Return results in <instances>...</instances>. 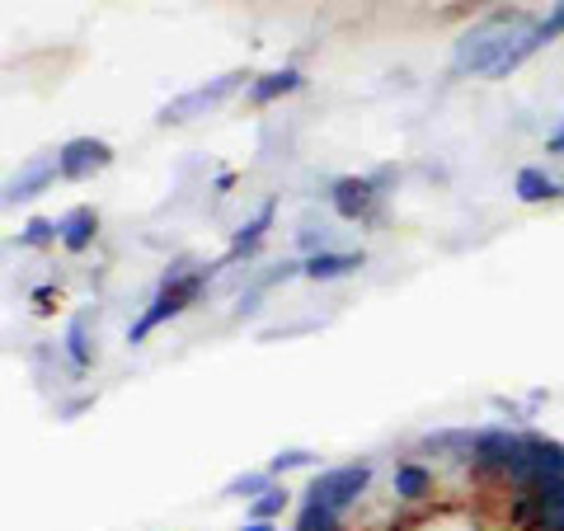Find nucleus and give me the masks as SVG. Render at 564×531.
<instances>
[{
	"instance_id": "obj_17",
	"label": "nucleus",
	"mask_w": 564,
	"mask_h": 531,
	"mask_svg": "<svg viewBox=\"0 0 564 531\" xmlns=\"http://www.w3.org/2000/svg\"><path fill=\"white\" fill-rule=\"evenodd\" d=\"M527 452H532L536 475H551V480H564V442L545 437L536 429H527Z\"/></svg>"
},
{
	"instance_id": "obj_12",
	"label": "nucleus",
	"mask_w": 564,
	"mask_h": 531,
	"mask_svg": "<svg viewBox=\"0 0 564 531\" xmlns=\"http://www.w3.org/2000/svg\"><path fill=\"white\" fill-rule=\"evenodd\" d=\"M367 263V254L358 250H321V254H311V259H302V273L311 278V282H334V278H348V273H358Z\"/></svg>"
},
{
	"instance_id": "obj_11",
	"label": "nucleus",
	"mask_w": 564,
	"mask_h": 531,
	"mask_svg": "<svg viewBox=\"0 0 564 531\" xmlns=\"http://www.w3.org/2000/svg\"><path fill=\"white\" fill-rule=\"evenodd\" d=\"M52 180H62V165H57V155H39L33 165L20 170V180H10L6 184V203H29V198H39V193L52 184Z\"/></svg>"
},
{
	"instance_id": "obj_15",
	"label": "nucleus",
	"mask_w": 564,
	"mask_h": 531,
	"mask_svg": "<svg viewBox=\"0 0 564 531\" xmlns=\"http://www.w3.org/2000/svg\"><path fill=\"white\" fill-rule=\"evenodd\" d=\"M95 231H99V212H95V207H70L66 217H62V245H66L70 254L90 250Z\"/></svg>"
},
{
	"instance_id": "obj_2",
	"label": "nucleus",
	"mask_w": 564,
	"mask_h": 531,
	"mask_svg": "<svg viewBox=\"0 0 564 531\" xmlns=\"http://www.w3.org/2000/svg\"><path fill=\"white\" fill-rule=\"evenodd\" d=\"M217 269H188V273H165L161 292L151 296V306L137 315L132 329H128V344H147L155 329H161L165 321H174V315H184L193 301H198V292L207 288V278Z\"/></svg>"
},
{
	"instance_id": "obj_8",
	"label": "nucleus",
	"mask_w": 564,
	"mask_h": 531,
	"mask_svg": "<svg viewBox=\"0 0 564 531\" xmlns=\"http://www.w3.org/2000/svg\"><path fill=\"white\" fill-rule=\"evenodd\" d=\"M433 489H437L433 466L414 462V456H404V462H395V470H391V494H395V499H400L404 508L429 503V499H433Z\"/></svg>"
},
{
	"instance_id": "obj_23",
	"label": "nucleus",
	"mask_w": 564,
	"mask_h": 531,
	"mask_svg": "<svg viewBox=\"0 0 564 531\" xmlns=\"http://www.w3.org/2000/svg\"><path fill=\"white\" fill-rule=\"evenodd\" d=\"M52 240H62V221H47V217H33L20 236V245H52Z\"/></svg>"
},
{
	"instance_id": "obj_25",
	"label": "nucleus",
	"mask_w": 564,
	"mask_h": 531,
	"mask_svg": "<svg viewBox=\"0 0 564 531\" xmlns=\"http://www.w3.org/2000/svg\"><path fill=\"white\" fill-rule=\"evenodd\" d=\"M545 151H555V155H560V151H564V132H555L551 141H545Z\"/></svg>"
},
{
	"instance_id": "obj_9",
	"label": "nucleus",
	"mask_w": 564,
	"mask_h": 531,
	"mask_svg": "<svg viewBox=\"0 0 564 531\" xmlns=\"http://www.w3.org/2000/svg\"><path fill=\"white\" fill-rule=\"evenodd\" d=\"M377 188H381L377 180H339V184H334V193H329L334 212H339L344 221H367L377 212V198H381Z\"/></svg>"
},
{
	"instance_id": "obj_7",
	"label": "nucleus",
	"mask_w": 564,
	"mask_h": 531,
	"mask_svg": "<svg viewBox=\"0 0 564 531\" xmlns=\"http://www.w3.org/2000/svg\"><path fill=\"white\" fill-rule=\"evenodd\" d=\"M560 33H564V0H555V6H551V14H545L541 24H532V29L522 33V39H518V47L508 52V57H503L499 66H494V76H508V71H518L527 57H532V52H541L545 43H555Z\"/></svg>"
},
{
	"instance_id": "obj_4",
	"label": "nucleus",
	"mask_w": 564,
	"mask_h": 531,
	"mask_svg": "<svg viewBox=\"0 0 564 531\" xmlns=\"http://www.w3.org/2000/svg\"><path fill=\"white\" fill-rule=\"evenodd\" d=\"M367 489H372V466H367V462H348V466H329V470L315 475V480L306 485V499L329 503L334 512H344V518H348V508H358Z\"/></svg>"
},
{
	"instance_id": "obj_26",
	"label": "nucleus",
	"mask_w": 564,
	"mask_h": 531,
	"mask_svg": "<svg viewBox=\"0 0 564 531\" xmlns=\"http://www.w3.org/2000/svg\"><path fill=\"white\" fill-rule=\"evenodd\" d=\"M240 531H278V527H273V522H245Z\"/></svg>"
},
{
	"instance_id": "obj_5",
	"label": "nucleus",
	"mask_w": 564,
	"mask_h": 531,
	"mask_svg": "<svg viewBox=\"0 0 564 531\" xmlns=\"http://www.w3.org/2000/svg\"><path fill=\"white\" fill-rule=\"evenodd\" d=\"M245 80H250L245 71H226V76L198 85V90H184L180 99H170L165 109H161V122H188V118H203L207 109H217L221 99H231Z\"/></svg>"
},
{
	"instance_id": "obj_24",
	"label": "nucleus",
	"mask_w": 564,
	"mask_h": 531,
	"mask_svg": "<svg viewBox=\"0 0 564 531\" xmlns=\"http://www.w3.org/2000/svg\"><path fill=\"white\" fill-rule=\"evenodd\" d=\"M296 245H302V250H306V259H311V254L329 250V231H315V226H306V231L296 236Z\"/></svg>"
},
{
	"instance_id": "obj_20",
	"label": "nucleus",
	"mask_w": 564,
	"mask_h": 531,
	"mask_svg": "<svg viewBox=\"0 0 564 531\" xmlns=\"http://www.w3.org/2000/svg\"><path fill=\"white\" fill-rule=\"evenodd\" d=\"M269 489H273V470H245L221 489V499H250L254 503L259 494H269Z\"/></svg>"
},
{
	"instance_id": "obj_21",
	"label": "nucleus",
	"mask_w": 564,
	"mask_h": 531,
	"mask_svg": "<svg viewBox=\"0 0 564 531\" xmlns=\"http://www.w3.org/2000/svg\"><path fill=\"white\" fill-rule=\"evenodd\" d=\"M288 503H292V494L282 485H273L269 494H259V499L250 503V522H278L282 512H288Z\"/></svg>"
},
{
	"instance_id": "obj_22",
	"label": "nucleus",
	"mask_w": 564,
	"mask_h": 531,
	"mask_svg": "<svg viewBox=\"0 0 564 531\" xmlns=\"http://www.w3.org/2000/svg\"><path fill=\"white\" fill-rule=\"evenodd\" d=\"M315 466V452H306V447H288V452H278L273 462H269V470L273 475H288V470H311Z\"/></svg>"
},
{
	"instance_id": "obj_14",
	"label": "nucleus",
	"mask_w": 564,
	"mask_h": 531,
	"mask_svg": "<svg viewBox=\"0 0 564 531\" xmlns=\"http://www.w3.org/2000/svg\"><path fill=\"white\" fill-rule=\"evenodd\" d=\"M302 90V71L296 66H282V71H269V76H259L254 85H250V104L254 109H269L273 99H288V95H296Z\"/></svg>"
},
{
	"instance_id": "obj_18",
	"label": "nucleus",
	"mask_w": 564,
	"mask_h": 531,
	"mask_svg": "<svg viewBox=\"0 0 564 531\" xmlns=\"http://www.w3.org/2000/svg\"><path fill=\"white\" fill-rule=\"evenodd\" d=\"M66 358H70V367L76 371H85L95 362V344H90V311H76L70 315V325H66Z\"/></svg>"
},
{
	"instance_id": "obj_1",
	"label": "nucleus",
	"mask_w": 564,
	"mask_h": 531,
	"mask_svg": "<svg viewBox=\"0 0 564 531\" xmlns=\"http://www.w3.org/2000/svg\"><path fill=\"white\" fill-rule=\"evenodd\" d=\"M527 29H532V24H527L522 10H499V14H489V20H480L462 43H456L452 76H480V71H489V76H494V66H499L508 52L518 47V39Z\"/></svg>"
},
{
	"instance_id": "obj_10",
	"label": "nucleus",
	"mask_w": 564,
	"mask_h": 531,
	"mask_svg": "<svg viewBox=\"0 0 564 531\" xmlns=\"http://www.w3.org/2000/svg\"><path fill=\"white\" fill-rule=\"evenodd\" d=\"M273 217H278V203H263L259 212H254V217L250 221H245L240 226V231L231 236V250H226V259L221 263H212V269H226V263H236V259H250L254 250H259V245H263V236H269V226H273Z\"/></svg>"
},
{
	"instance_id": "obj_6",
	"label": "nucleus",
	"mask_w": 564,
	"mask_h": 531,
	"mask_svg": "<svg viewBox=\"0 0 564 531\" xmlns=\"http://www.w3.org/2000/svg\"><path fill=\"white\" fill-rule=\"evenodd\" d=\"M57 165H62V180H90V174L113 165V147L99 137H70L57 147Z\"/></svg>"
},
{
	"instance_id": "obj_19",
	"label": "nucleus",
	"mask_w": 564,
	"mask_h": 531,
	"mask_svg": "<svg viewBox=\"0 0 564 531\" xmlns=\"http://www.w3.org/2000/svg\"><path fill=\"white\" fill-rule=\"evenodd\" d=\"M292 531H348L344 512H334L329 503H315V499H302V508H296V522Z\"/></svg>"
},
{
	"instance_id": "obj_13",
	"label": "nucleus",
	"mask_w": 564,
	"mask_h": 531,
	"mask_svg": "<svg viewBox=\"0 0 564 531\" xmlns=\"http://www.w3.org/2000/svg\"><path fill=\"white\" fill-rule=\"evenodd\" d=\"M475 437H480V429H437L419 442L423 452H433V456H443V462H456V466H466L470 462V452H475Z\"/></svg>"
},
{
	"instance_id": "obj_3",
	"label": "nucleus",
	"mask_w": 564,
	"mask_h": 531,
	"mask_svg": "<svg viewBox=\"0 0 564 531\" xmlns=\"http://www.w3.org/2000/svg\"><path fill=\"white\" fill-rule=\"evenodd\" d=\"M522 433H527V429H508V423H485L480 437H475V452H470L466 470H470L480 485L503 489L508 466H513V456L522 452Z\"/></svg>"
},
{
	"instance_id": "obj_16",
	"label": "nucleus",
	"mask_w": 564,
	"mask_h": 531,
	"mask_svg": "<svg viewBox=\"0 0 564 531\" xmlns=\"http://www.w3.org/2000/svg\"><path fill=\"white\" fill-rule=\"evenodd\" d=\"M513 193L522 203H551V198H560V193H564V184L555 180V174L536 170V165H522L518 180H513Z\"/></svg>"
}]
</instances>
